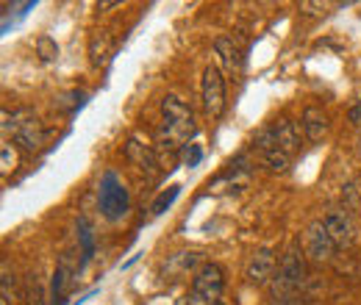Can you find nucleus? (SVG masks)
Here are the masks:
<instances>
[{"mask_svg": "<svg viewBox=\"0 0 361 305\" xmlns=\"http://www.w3.org/2000/svg\"><path fill=\"white\" fill-rule=\"evenodd\" d=\"M161 114H164V125L159 128V136L164 139V144L178 147L180 142H186L195 133V117L192 108L180 100L178 94H167L161 100Z\"/></svg>", "mask_w": 361, "mask_h": 305, "instance_id": "f257e3e1", "label": "nucleus"}, {"mask_svg": "<svg viewBox=\"0 0 361 305\" xmlns=\"http://www.w3.org/2000/svg\"><path fill=\"white\" fill-rule=\"evenodd\" d=\"M306 253H300V247L298 244H292L283 256H281V261H278V272H275V278H272V297H292L295 292H300L303 289V283H306V259H303Z\"/></svg>", "mask_w": 361, "mask_h": 305, "instance_id": "f03ea898", "label": "nucleus"}, {"mask_svg": "<svg viewBox=\"0 0 361 305\" xmlns=\"http://www.w3.org/2000/svg\"><path fill=\"white\" fill-rule=\"evenodd\" d=\"M97 208L109 222H117L128 214L131 208V197L126 183L117 178V173H103L100 178V189H97Z\"/></svg>", "mask_w": 361, "mask_h": 305, "instance_id": "7ed1b4c3", "label": "nucleus"}, {"mask_svg": "<svg viewBox=\"0 0 361 305\" xmlns=\"http://www.w3.org/2000/svg\"><path fill=\"white\" fill-rule=\"evenodd\" d=\"M223 292H226V269L220 263L212 261L195 269V275H192V294L200 303H217L223 297Z\"/></svg>", "mask_w": 361, "mask_h": 305, "instance_id": "20e7f679", "label": "nucleus"}, {"mask_svg": "<svg viewBox=\"0 0 361 305\" xmlns=\"http://www.w3.org/2000/svg\"><path fill=\"white\" fill-rule=\"evenodd\" d=\"M200 100H203V111L212 120H220L226 111V78L220 73V67L209 64L203 70V81H200Z\"/></svg>", "mask_w": 361, "mask_h": 305, "instance_id": "39448f33", "label": "nucleus"}, {"mask_svg": "<svg viewBox=\"0 0 361 305\" xmlns=\"http://www.w3.org/2000/svg\"><path fill=\"white\" fill-rule=\"evenodd\" d=\"M334 250H336V244L328 236L325 222L322 219H312L306 225V230H303V253H306V259L314 263H325L334 259Z\"/></svg>", "mask_w": 361, "mask_h": 305, "instance_id": "423d86ee", "label": "nucleus"}, {"mask_svg": "<svg viewBox=\"0 0 361 305\" xmlns=\"http://www.w3.org/2000/svg\"><path fill=\"white\" fill-rule=\"evenodd\" d=\"M275 250L272 247H256L247 259V266H245V278L250 286H267L275 278Z\"/></svg>", "mask_w": 361, "mask_h": 305, "instance_id": "0eeeda50", "label": "nucleus"}, {"mask_svg": "<svg viewBox=\"0 0 361 305\" xmlns=\"http://www.w3.org/2000/svg\"><path fill=\"white\" fill-rule=\"evenodd\" d=\"M322 222H325V228H328V236L334 239V244L336 247H350L353 244V222H350V217H348V211L345 208H331L325 217H322Z\"/></svg>", "mask_w": 361, "mask_h": 305, "instance_id": "6e6552de", "label": "nucleus"}, {"mask_svg": "<svg viewBox=\"0 0 361 305\" xmlns=\"http://www.w3.org/2000/svg\"><path fill=\"white\" fill-rule=\"evenodd\" d=\"M73 275H75L73 256L64 253L61 261L56 263V272H53V283H50V305H64L67 294H70V286H73Z\"/></svg>", "mask_w": 361, "mask_h": 305, "instance_id": "1a4fd4ad", "label": "nucleus"}, {"mask_svg": "<svg viewBox=\"0 0 361 305\" xmlns=\"http://www.w3.org/2000/svg\"><path fill=\"white\" fill-rule=\"evenodd\" d=\"M300 128H303V133H306V139H309V142H319V139H325V133H328V128H331L328 114H325L322 108H317V106L303 108V114H300Z\"/></svg>", "mask_w": 361, "mask_h": 305, "instance_id": "9d476101", "label": "nucleus"}, {"mask_svg": "<svg viewBox=\"0 0 361 305\" xmlns=\"http://www.w3.org/2000/svg\"><path fill=\"white\" fill-rule=\"evenodd\" d=\"M126 156L134 161L142 173L156 175L159 161H156V153H153V147H150V144H145V142H139L136 136H131V139H128V144H126Z\"/></svg>", "mask_w": 361, "mask_h": 305, "instance_id": "9b49d317", "label": "nucleus"}, {"mask_svg": "<svg viewBox=\"0 0 361 305\" xmlns=\"http://www.w3.org/2000/svg\"><path fill=\"white\" fill-rule=\"evenodd\" d=\"M42 139H45V131H42V125H39L37 117H28V120L14 131V142H17L25 153H34V150L42 144Z\"/></svg>", "mask_w": 361, "mask_h": 305, "instance_id": "f8f14e48", "label": "nucleus"}, {"mask_svg": "<svg viewBox=\"0 0 361 305\" xmlns=\"http://www.w3.org/2000/svg\"><path fill=\"white\" fill-rule=\"evenodd\" d=\"M114 53V42H111V34L109 31H94L90 37V61L92 67H106L109 58Z\"/></svg>", "mask_w": 361, "mask_h": 305, "instance_id": "ddd939ff", "label": "nucleus"}, {"mask_svg": "<svg viewBox=\"0 0 361 305\" xmlns=\"http://www.w3.org/2000/svg\"><path fill=\"white\" fill-rule=\"evenodd\" d=\"M275 136H278V147L286 156H295L300 150V131L292 120H278L275 123Z\"/></svg>", "mask_w": 361, "mask_h": 305, "instance_id": "4468645a", "label": "nucleus"}, {"mask_svg": "<svg viewBox=\"0 0 361 305\" xmlns=\"http://www.w3.org/2000/svg\"><path fill=\"white\" fill-rule=\"evenodd\" d=\"M214 53L220 56V61H223V67H226L228 73H239V67H242V50L233 44L231 37H217L214 39Z\"/></svg>", "mask_w": 361, "mask_h": 305, "instance_id": "2eb2a0df", "label": "nucleus"}, {"mask_svg": "<svg viewBox=\"0 0 361 305\" xmlns=\"http://www.w3.org/2000/svg\"><path fill=\"white\" fill-rule=\"evenodd\" d=\"M78 247H81V263H78V272H81L94 256V230L87 217L78 219Z\"/></svg>", "mask_w": 361, "mask_h": 305, "instance_id": "dca6fc26", "label": "nucleus"}, {"mask_svg": "<svg viewBox=\"0 0 361 305\" xmlns=\"http://www.w3.org/2000/svg\"><path fill=\"white\" fill-rule=\"evenodd\" d=\"M23 297H25V305H45V283H42V278L37 272L28 275Z\"/></svg>", "mask_w": 361, "mask_h": 305, "instance_id": "f3484780", "label": "nucleus"}, {"mask_svg": "<svg viewBox=\"0 0 361 305\" xmlns=\"http://www.w3.org/2000/svg\"><path fill=\"white\" fill-rule=\"evenodd\" d=\"M262 161H264V167L272 170V173H286V170H289V164H292V156H286L281 147H275V150L262 153Z\"/></svg>", "mask_w": 361, "mask_h": 305, "instance_id": "a211bd4d", "label": "nucleus"}, {"mask_svg": "<svg viewBox=\"0 0 361 305\" xmlns=\"http://www.w3.org/2000/svg\"><path fill=\"white\" fill-rule=\"evenodd\" d=\"M197 261H200V253H176L170 261L164 263V269L167 272H189Z\"/></svg>", "mask_w": 361, "mask_h": 305, "instance_id": "6ab92c4d", "label": "nucleus"}, {"mask_svg": "<svg viewBox=\"0 0 361 305\" xmlns=\"http://www.w3.org/2000/svg\"><path fill=\"white\" fill-rule=\"evenodd\" d=\"M178 194H180V186H170L167 192H161L159 197H156V203L150 206V211H153V217H159V214H164L176 200H178Z\"/></svg>", "mask_w": 361, "mask_h": 305, "instance_id": "aec40b11", "label": "nucleus"}, {"mask_svg": "<svg viewBox=\"0 0 361 305\" xmlns=\"http://www.w3.org/2000/svg\"><path fill=\"white\" fill-rule=\"evenodd\" d=\"M253 147L256 150H262V153H267V150H275L278 147V136H275V125H267V128H262V131L253 136Z\"/></svg>", "mask_w": 361, "mask_h": 305, "instance_id": "412c9836", "label": "nucleus"}, {"mask_svg": "<svg viewBox=\"0 0 361 305\" xmlns=\"http://www.w3.org/2000/svg\"><path fill=\"white\" fill-rule=\"evenodd\" d=\"M37 56H39L42 61H56V58H59V44L53 42L50 37H39V39H37Z\"/></svg>", "mask_w": 361, "mask_h": 305, "instance_id": "4be33fe9", "label": "nucleus"}, {"mask_svg": "<svg viewBox=\"0 0 361 305\" xmlns=\"http://www.w3.org/2000/svg\"><path fill=\"white\" fill-rule=\"evenodd\" d=\"M342 200H345V211H353V214H359L361 211V197H359V192H356L353 183H348V186L342 189Z\"/></svg>", "mask_w": 361, "mask_h": 305, "instance_id": "5701e85b", "label": "nucleus"}, {"mask_svg": "<svg viewBox=\"0 0 361 305\" xmlns=\"http://www.w3.org/2000/svg\"><path fill=\"white\" fill-rule=\"evenodd\" d=\"M14 286H17V280H14V275L8 272V263L3 261V305L11 303V297H14Z\"/></svg>", "mask_w": 361, "mask_h": 305, "instance_id": "b1692460", "label": "nucleus"}, {"mask_svg": "<svg viewBox=\"0 0 361 305\" xmlns=\"http://www.w3.org/2000/svg\"><path fill=\"white\" fill-rule=\"evenodd\" d=\"M183 158H186V164L189 167H195V164H200V158H203V153L195 147V144H189L186 150H183Z\"/></svg>", "mask_w": 361, "mask_h": 305, "instance_id": "393cba45", "label": "nucleus"}, {"mask_svg": "<svg viewBox=\"0 0 361 305\" xmlns=\"http://www.w3.org/2000/svg\"><path fill=\"white\" fill-rule=\"evenodd\" d=\"M0 158H3V170L8 173V170L14 167V153H11V147H8V144H3V150H0Z\"/></svg>", "mask_w": 361, "mask_h": 305, "instance_id": "a878e982", "label": "nucleus"}, {"mask_svg": "<svg viewBox=\"0 0 361 305\" xmlns=\"http://www.w3.org/2000/svg\"><path fill=\"white\" fill-rule=\"evenodd\" d=\"M348 117H350V123H353V125H359V123H361V106L350 108V114H348Z\"/></svg>", "mask_w": 361, "mask_h": 305, "instance_id": "bb28decb", "label": "nucleus"}, {"mask_svg": "<svg viewBox=\"0 0 361 305\" xmlns=\"http://www.w3.org/2000/svg\"><path fill=\"white\" fill-rule=\"evenodd\" d=\"M270 305H295V297H272Z\"/></svg>", "mask_w": 361, "mask_h": 305, "instance_id": "cd10ccee", "label": "nucleus"}, {"mask_svg": "<svg viewBox=\"0 0 361 305\" xmlns=\"http://www.w3.org/2000/svg\"><path fill=\"white\" fill-rule=\"evenodd\" d=\"M117 6H120L117 0H111V3H97V8H103V11H106V8H117Z\"/></svg>", "mask_w": 361, "mask_h": 305, "instance_id": "c85d7f7f", "label": "nucleus"}, {"mask_svg": "<svg viewBox=\"0 0 361 305\" xmlns=\"http://www.w3.org/2000/svg\"><path fill=\"white\" fill-rule=\"evenodd\" d=\"M212 305H226V303H223V300H217V303H212Z\"/></svg>", "mask_w": 361, "mask_h": 305, "instance_id": "c756f323", "label": "nucleus"}]
</instances>
